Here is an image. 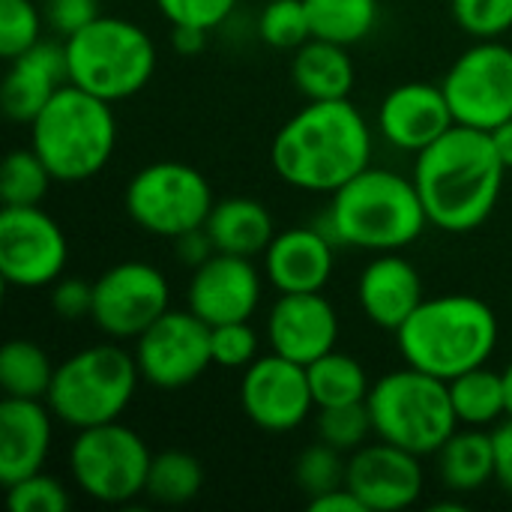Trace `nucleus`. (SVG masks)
<instances>
[{
  "label": "nucleus",
  "mask_w": 512,
  "mask_h": 512,
  "mask_svg": "<svg viewBox=\"0 0 512 512\" xmlns=\"http://www.w3.org/2000/svg\"><path fill=\"white\" fill-rule=\"evenodd\" d=\"M507 171L489 132L456 123L417 153L411 177L432 228L471 234L495 213Z\"/></svg>",
  "instance_id": "f257e3e1"
},
{
  "label": "nucleus",
  "mask_w": 512,
  "mask_h": 512,
  "mask_svg": "<svg viewBox=\"0 0 512 512\" xmlns=\"http://www.w3.org/2000/svg\"><path fill=\"white\" fill-rule=\"evenodd\" d=\"M270 165L300 192L333 195L372 165V129L351 99L306 102L276 132Z\"/></svg>",
  "instance_id": "f03ea898"
},
{
  "label": "nucleus",
  "mask_w": 512,
  "mask_h": 512,
  "mask_svg": "<svg viewBox=\"0 0 512 512\" xmlns=\"http://www.w3.org/2000/svg\"><path fill=\"white\" fill-rule=\"evenodd\" d=\"M402 360L441 381L486 366L501 339L495 309L474 294L426 297L393 333Z\"/></svg>",
  "instance_id": "7ed1b4c3"
},
{
  "label": "nucleus",
  "mask_w": 512,
  "mask_h": 512,
  "mask_svg": "<svg viewBox=\"0 0 512 512\" xmlns=\"http://www.w3.org/2000/svg\"><path fill=\"white\" fill-rule=\"evenodd\" d=\"M321 228L336 240V246L399 252L423 237L429 216L414 177L369 165L330 195Z\"/></svg>",
  "instance_id": "20e7f679"
},
{
  "label": "nucleus",
  "mask_w": 512,
  "mask_h": 512,
  "mask_svg": "<svg viewBox=\"0 0 512 512\" xmlns=\"http://www.w3.org/2000/svg\"><path fill=\"white\" fill-rule=\"evenodd\" d=\"M30 147L42 156L57 183L96 177L117 147L114 102L66 81L27 123Z\"/></svg>",
  "instance_id": "39448f33"
},
{
  "label": "nucleus",
  "mask_w": 512,
  "mask_h": 512,
  "mask_svg": "<svg viewBox=\"0 0 512 512\" xmlns=\"http://www.w3.org/2000/svg\"><path fill=\"white\" fill-rule=\"evenodd\" d=\"M138 381L144 378L135 354L111 339L102 345H87L57 363L45 402L57 423L78 432L120 420L135 399Z\"/></svg>",
  "instance_id": "423d86ee"
},
{
  "label": "nucleus",
  "mask_w": 512,
  "mask_h": 512,
  "mask_svg": "<svg viewBox=\"0 0 512 512\" xmlns=\"http://www.w3.org/2000/svg\"><path fill=\"white\" fill-rule=\"evenodd\" d=\"M375 438L417 456H435L462 426L450 399V384L405 363L372 381L366 399Z\"/></svg>",
  "instance_id": "0eeeda50"
},
{
  "label": "nucleus",
  "mask_w": 512,
  "mask_h": 512,
  "mask_svg": "<svg viewBox=\"0 0 512 512\" xmlns=\"http://www.w3.org/2000/svg\"><path fill=\"white\" fill-rule=\"evenodd\" d=\"M63 48L69 81L114 105L141 93L156 72L153 39L129 18L99 15L66 36Z\"/></svg>",
  "instance_id": "6e6552de"
},
{
  "label": "nucleus",
  "mask_w": 512,
  "mask_h": 512,
  "mask_svg": "<svg viewBox=\"0 0 512 512\" xmlns=\"http://www.w3.org/2000/svg\"><path fill=\"white\" fill-rule=\"evenodd\" d=\"M153 453L120 420L78 429L69 444V477L90 501L117 507L144 495Z\"/></svg>",
  "instance_id": "1a4fd4ad"
},
{
  "label": "nucleus",
  "mask_w": 512,
  "mask_h": 512,
  "mask_svg": "<svg viewBox=\"0 0 512 512\" xmlns=\"http://www.w3.org/2000/svg\"><path fill=\"white\" fill-rule=\"evenodd\" d=\"M216 198L210 180L174 159L150 162L132 174L123 192L126 216L147 234L177 240L195 228H204Z\"/></svg>",
  "instance_id": "9d476101"
},
{
  "label": "nucleus",
  "mask_w": 512,
  "mask_h": 512,
  "mask_svg": "<svg viewBox=\"0 0 512 512\" xmlns=\"http://www.w3.org/2000/svg\"><path fill=\"white\" fill-rule=\"evenodd\" d=\"M441 90L456 123L498 129L512 120V48L501 39H477L453 60Z\"/></svg>",
  "instance_id": "9b49d317"
},
{
  "label": "nucleus",
  "mask_w": 512,
  "mask_h": 512,
  "mask_svg": "<svg viewBox=\"0 0 512 512\" xmlns=\"http://www.w3.org/2000/svg\"><path fill=\"white\" fill-rule=\"evenodd\" d=\"M168 309V276L147 261H120L93 282L90 321L114 342H135Z\"/></svg>",
  "instance_id": "f8f14e48"
},
{
  "label": "nucleus",
  "mask_w": 512,
  "mask_h": 512,
  "mask_svg": "<svg viewBox=\"0 0 512 512\" xmlns=\"http://www.w3.org/2000/svg\"><path fill=\"white\" fill-rule=\"evenodd\" d=\"M66 264L69 240L42 204L0 210V276L9 288H48L66 273Z\"/></svg>",
  "instance_id": "ddd939ff"
},
{
  "label": "nucleus",
  "mask_w": 512,
  "mask_h": 512,
  "mask_svg": "<svg viewBox=\"0 0 512 512\" xmlns=\"http://www.w3.org/2000/svg\"><path fill=\"white\" fill-rule=\"evenodd\" d=\"M132 345L141 378L156 390H183L213 366L210 324L192 309H168Z\"/></svg>",
  "instance_id": "4468645a"
},
{
  "label": "nucleus",
  "mask_w": 512,
  "mask_h": 512,
  "mask_svg": "<svg viewBox=\"0 0 512 512\" xmlns=\"http://www.w3.org/2000/svg\"><path fill=\"white\" fill-rule=\"evenodd\" d=\"M240 408L252 426L270 435L300 429L318 408L309 387V372L276 351L261 354L240 378Z\"/></svg>",
  "instance_id": "2eb2a0df"
},
{
  "label": "nucleus",
  "mask_w": 512,
  "mask_h": 512,
  "mask_svg": "<svg viewBox=\"0 0 512 512\" xmlns=\"http://www.w3.org/2000/svg\"><path fill=\"white\" fill-rule=\"evenodd\" d=\"M420 459L423 456L378 438L375 444H363L348 456L345 486L369 512L408 510L420 501L426 486Z\"/></svg>",
  "instance_id": "dca6fc26"
},
{
  "label": "nucleus",
  "mask_w": 512,
  "mask_h": 512,
  "mask_svg": "<svg viewBox=\"0 0 512 512\" xmlns=\"http://www.w3.org/2000/svg\"><path fill=\"white\" fill-rule=\"evenodd\" d=\"M261 273L252 258L216 252L192 270L186 285V309L210 327L228 321H249L261 306Z\"/></svg>",
  "instance_id": "f3484780"
},
{
  "label": "nucleus",
  "mask_w": 512,
  "mask_h": 512,
  "mask_svg": "<svg viewBox=\"0 0 512 512\" xmlns=\"http://www.w3.org/2000/svg\"><path fill=\"white\" fill-rule=\"evenodd\" d=\"M339 342V312L324 291L279 294L267 312V345L270 351L294 360L315 363L330 354Z\"/></svg>",
  "instance_id": "a211bd4d"
},
{
  "label": "nucleus",
  "mask_w": 512,
  "mask_h": 512,
  "mask_svg": "<svg viewBox=\"0 0 512 512\" xmlns=\"http://www.w3.org/2000/svg\"><path fill=\"white\" fill-rule=\"evenodd\" d=\"M456 126L441 84L405 81L393 87L378 108V132L384 141L405 153H420Z\"/></svg>",
  "instance_id": "6ab92c4d"
},
{
  "label": "nucleus",
  "mask_w": 512,
  "mask_h": 512,
  "mask_svg": "<svg viewBox=\"0 0 512 512\" xmlns=\"http://www.w3.org/2000/svg\"><path fill=\"white\" fill-rule=\"evenodd\" d=\"M336 270V240L321 225L279 231L264 252V276L279 294L324 291Z\"/></svg>",
  "instance_id": "aec40b11"
},
{
  "label": "nucleus",
  "mask_w": 512,
  "mask_h": 512,
  "mask_svg": "<svg viewBox=\"0 0 512 512\" xmlns=\"http://www.w3.org/2000/svg\"><path fill=\"white\" fill-rule=\"evenodd\" d=\"M423 300V279L402 252H375L357 279V303L363 315L387 333H396Z\"/></svg>",
  "instance_id": "412c9836"
},
{
  "label": "nucleus",
  "mask_w": 512,
  "mask_h": 512,
  "mask_svg": "<svg viewBox=\"0 0 512 512\" xmlns=\"http://www.w3.org/2000/svg\"><path fill=\"white\" fill-rule=\"evenodd\" d=\"M54 438V414L42 399L0 402V483L12 486L45 468Z\"/></svg>",
  "instance_id": "4be33fe9"
},
{
  "label": "nucleus",
  "mask_w": 512,
  "mask_h": 512,
  "mask_svg": "<svg viewBox=\"0 0 512 512\" xmlns=\"http://www.w3.org/2000/svg\"><path fill=\"white\" fill-rule=\"evenodd\" d=\"M69 81L66 48L60 42H36L30 51L9 60L0 102L9 120L30 123L45 102Z\"/></svg>",
  "instance_id": "5701e85b"
},
{
  "label": "nucleus",
  "mask_w": 512,
  "mask_h": 512,
  "mask_svg": "<svg viewBox=\"0 0 512 512\" xmlns=\"http://www.w3.org/2000/svg\"><path fill=\"white\" fill-rule=\"evenodd\" d=\"M216 252L258 258L267 252V246L276 237L273 213L249 195H231L219 198L204 222Z\"/></svg>",
  "instance_id": "b1692460"
},
{
  "label": "nucleus",
  "mask_w": 512,
  "mask_h": 512,
  "mask_svg": "<svg viewBox=\"0 0 512 512\" xmlns=\"http://www.w3.org/2000/svg\"><path fill=\"white\" fill-rule=\"evenodd\" d=\"M291 78L294 87L306 102H327V99H351L357 69L348 54V45L309 39L291 57Z\"/></svg>",
  "instance_id": "393cba45"
},
{
  "label": "nucleus",
  "mask_w": 512,
  "mask_h": 512,
  "mask_svg": "<svg viewBox=\"0 0 512 512\" xmlns=\"http://www.w3.org/2000/svg\"><path fill=\"white\" fill-rule=\"evenodd\" d=\"M435 459L441 486L453 495H474L495 483V441L486 429L459 426Z\"/></svg>",
  "instance_id": "a878e982"
},
{
  "label": "nucleus",
  "mask_w": 512,
  "mask_h": 512,
  "mask_svg": "<svg viewBox=\"0 0 512 512\" xmlns=\"http://www.w3.org/2000/svg\"><path fill=\"white\" fill-rule=\"evenodd\" d=\"M450 384V399L456 408V417L462 426H477V429H495L507 417V387H504V372L477 366Z\"/></svg>",
  "instance_id": "bb28decb"
},
{
  "label": "nucleus",
  "mask_w": 512,
  "mask_h": 512,
  "mask_svg": "<svg viewBox=\"0 0 512 512\" xmlns=\"http://www.w3.org/2000/svg\"><path fill=\"white\" fill-rule=\"evenodd\" d=\"M309 372V387L315 396V408H336V405H357L369 399L372 381L366 375V366L333 348L330 354L318 357L315 363L306 366Z\"/></svg>",
  "instance_id": "cd10ccee"
},
{
  "label": "nucleus",
  "mask_w": 512,
  "mask_h": 512,
  "mask_svg": "<svg viewBox=\"0 0 512 512\" xmlns=\"http://www.w3.org/2000/svg\"><path fill=\"white\" fill-rule=\"evenodd\" d=\"M57 363L33 339H9L0 351V387L12 399H42L51 390Z\"/></svg>",
  "instance_id": "c85d7f7f"
},
{
  "label": "nucleus",
  "mask_w": 512,
  "mask_h": 512,
  "mask_svg": "<svg viewBox=\"0 0 512 512\" xmlns=\"http://www.w3.org/2000/svg\"><path fill=\"white\" fill-rule=\"evenodd\" d=\"M315 39L357 45L378 24V0H303Z\"/></svg>",
  "instance_id": "c756f323"
},
{
  "label": "nucleus",
  "mask_w": 512,
  "mask_h": 512,
  "mask_svg": "<svg viewBox=\"0 0 512 512\" xmlns=\"http://www.w3.org/2000/svg\"><path fill=\"white\" fill-rule=\"evenodd\" d=\"M201 489H204V468L192 453L186 450L153 453L147 489H144L150 501L165 504V507H180V504L195 501Z\"/></svg>",
  "instance_id": "7c9ffc66"
},
{
  "label": "nucleus",
  "mask_w": 512,
  "mask_h": 512,
  "mask_svg": "<svg viewBox=\"0 0 512 512\" xmlns=\"http://www.w3.org/2000/svg\"><path fill=\"white\" fill-rule=\"evenodd\" d=\"M54 174L33 147L9 150L0 168V198L3 207H39L51 189Z\"/></svg>",
  "instance_id": "2f4dec72"
},
{
  "label": "nucleus",
  "mask_w": 512,
  "mask_h": 512,
  "mask_svg": "<svg viewBox=\"0 0 512 512\" xmlns=\"http://www.w3.org/2000/svg\"><path fill=\"white\" fill-rule=\"evenodd\" d=\"M315 432H318V441L330 444L333 450H339L345 456H351L354 450L369 444V438L375 435L366 402L318 408L315 411Z\"/></svg>",
  "instance_id": "473e14b6"
},
{
  "label": "nucleus",
  "mask_w": 512,
  "mask_h": 512,
  "mask_svg": "<svg viewBox=\"0 0 512 512\" xmlns=\"http://www.w3.org/2000/svg\"><path fill=\"white\" fill-rule=\"evenodd\" d=\"M258 36L276 51H297L312 39V24L303 0H270L258 18Z\"/></svg>",
  "instance_id": "72a5a7b5"
},
{
  "label": "nucleus",
  "mask_w": 512,
  "mask_h": 512,
  "mask_svg": "<svg viewBox=\"0 0 512 512\" xmlns=\"http://www.w3.org/2000/svg\"><path fill=\"white\" fill-rule=\"evenodd\" d=\"M345 471H348L345 453L333 450L324 441H315V444L303 447V453L297 456V462H294V483L300 486V492L306 498H315L321 492L345 486Z\"/></svg>",
  "instance_id": "f704fd0d"
},
{
  "label": "nucleus",
  "mask_w": 512,
  "mask_h": 512,
  "mask_svg": "<svg viewBox=\"0 0 512 512\" xmlns=\"http://www.w3.org/2000/svg\"><path fill=\"white\" fill-rule=\"evenodd\" d=\"M45 12L33 0H0V54L3 60H15L42 42Z\"/></svg>",
  "instance_id": "c9c22d12"
},
{
  "label": "nucleus",
  "mask_w": 512,
  "mask_h": 512,
  "mask_svg": "<svg viewBox=\"0 0 512 512\" xmlns=\"http://www.w3.org/2000/svg\"><path fill=\"white\" fill-rule=\"evenodd\" d=\"M210 351L213 366L243 372L261 357V339L249 321H228L210 327Z\"/></svg>",
  "instance_id": "e433bc0d"
},
{
  "label": "nucleus",
  "mask_w": 512,
  "mask_h": 512,
  "mask_svg": "<svg viewBox=\"0 0 512 512\" xmlns=\"http://www.w3.org/2000/svg\"><path fill=\"white\" fill-rule=\"evenodd\" d=\"M3 489H6V504L12 512H66L72 504L69 489L45 471H36Z\"/></svg>",
  "instance_id": "4c0bfd02"
},
{
  "label": "nucleus",
  "mask_w": 512,
  "mask_h": 512,
  "mask_svg": "<svg viewBox=\"0 0 512 512\" xmlns=\"http://www.w3.org/2000/svg\"><path fill=\"white\" fill-rule=\"evenodd\" d=\"M450 9L474 39H501L512 27V0H450Z\"/></svg>",
  "instance_id": "58836bf2"
},
{
  "label": "nucleus",
  "mask_w": 512,
  "mask_h": 512,
  "mask_svg": "<svg viewBox=\"0 0 512 512\" xmlns=\"http://www.w3.org/2000/svg\"><path fill=\"white\" fill-rule=\"evenodd\" d=\"M153 3L171 27H201V30L222 27L237 9V0H153Z\"/></svg>",
  "instance_id": "ea45409f"
},
{
  "label": "nucleus",
  "mask_w": 512,
  "mask_h": 512,
  "mask_svg": "<svg viewBox=\"0 0 512 512\" xmlns=\"http://www.w3.org/2000/svg\"><path fill=\"white\" fill-rule=\"evenodd\" d=\"M51 309L63 321H84L93 315V282L78 276H60L51 285Z\"/></svg>",
  "instance_id": "a19ab883"
},
{
  "label": "nucleus",
  "mask_w": 512,
  "mask_h": 512,
  "mask_svg": "<svg viewBox=\"0 0 512 512\" xmlns=\"http://www.w3.org/2000/svg\"><path fill=\"white\" fill-rule=\"evenodd\" d=\"M45 21L63 39L99 18V0H45Z\"/></svg>",
  "instance_id": "79ce46f5"
},
{
  "label": "nucleus",
  "mask_w": 512,
  "mask_h": 512,
  "mask_svg": "<svg viewBox=\"0 0 512 512\" xmlns=\"http://www.w3.org/2000/svg\"><path fill=\"white\" fill-rule=\"evenodd\" d=\"M495 441V483L512 495V417H504L492 429Z\"/></svg>",
  "instance_id": "37998d69"
},
{
  "label": "nucleus",
  "mask_w": 512,
  "mask_h": 512,
  "mask_svg": "<svg viewBox=\"0 0 512 512\" xmlns=\"http://www.w3.org/2000/svg\"><path fill=\"white\" fill-rule=\"evenodd\" d=\"M174 243H177V258H180V264H186L189 270L201 267L207 258H213V255H216V246H213V240H210L207 228H195V231H189V234L177 237Z\"/></svg>",
  "instance_id": "c03bdc74"
},
{
  "label": "nucleus",
  "mask_w": 512,
  "mask_h": 512,
  "mask_svg": "<svg viewBox=\"0 0 512 512\" xmlns=\"http://www.w3.org/2000/svg\"><path fill=\"white\" fill-rule=\"evenodd\" d=\"M306 507L312 512H369L363 507V501L348 486H336L330 492H321L315 498H306Z\"/></svg>",
  "instance_id": "a18cd8bd"
},
{
  "label": "nucleus",
  "mask_w": 512,
  "mask_h": 512,
  "mask_svg": "<svg viewBox=\"0 0 512 512\" xmlns=\"http://www.w3.org/2000/svg\"><path fill=\"white\" fill-rule=\"evenodd\" d=\"M207 33L201 27H171V48L183 57H195L207 48Z\"/></svg>",
  "instance_id": "49530a36"
},
{
  "label": "nucleus",
  "mask_w": 512,
  "mask_h": 512,
  "mask_svg": "<svg viewBox=\"0 0 512 512\" xmlns=\"http://www.w3.org/2000/svg\"><path fill=\"white\" fill-rule=\"evenodd\" d=\"M489 135H492V141H495V150H498V156L504 159V165H507V168H512V120L501 123V126H498V129H492Z\"/></svg>",
  "instance_id": "de8ad7c7"
},
{
  "label": "nucleus",
  "mask_w": 512,
  "mask_h": 512,
  "mask_svg": "<svg viewBox=\"0 0 512 512\" xmlns=\"http://www.w3.org/2000/svg\"><path fill=\"white\" fill-rule=\"evenodd\" d=\"M504 387H507V417H512V360L504 369Z\"/></svg>",
  "instance_id": "09e8293b"
}]
</instances>
